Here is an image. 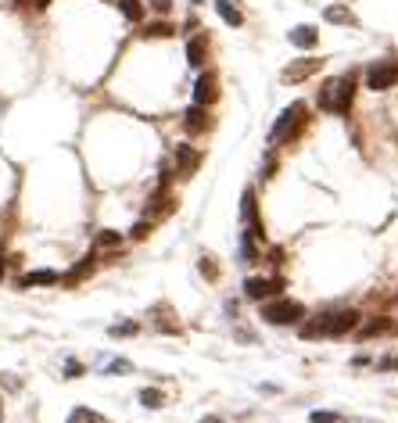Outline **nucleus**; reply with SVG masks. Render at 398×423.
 Here are the masks:
<instances>
[{
  "label": "nucleus",
  "mask_w": 398,
  "mask_h": 423,
  "mask_svg": "<svg viewBox=\"0 0 398 423\" xmlns=\"http://www.w3.org/2000/svg\"><path fill=\"white\" fill-rule=\"evenodd\" d=\"M201 423H219V420H216V416H205V420H201Z\"/></svg>",
  "instance_id": "obj_33"
},
{
  "label": "nucleus",
  "mask_w": 398,
  "mask_h": 423,
  "mask_svg": "<svg viewBox=\"0 0 398 423\" xmlns=\"http://www.w3.org/2000/svg\"><path fill=\"white\" fill-rule=\"evenodd\" d=\"M269 262L280 266V262H284V248H269Z\"/></svg>",
  "instance_id": "obj_31"
},
{
  "label": "nucleus",
  "mask_w": 398,
  "mask_h": 423,
  "mask_svg": "<svg viewBox=\"0 0 398 423\" xmlns=\"http://www.w3.org/2000/svg\"><path fill=\"white\" fill-rule=\"evenodd\" d=\"M241 216H244V223H251V237H262L266 230H262V219H259V201H255V190H244L241 194Z\"/></svg>",
  "instance_id": "obj_8"
},
{
  "label": "nucleus",
  "mask_w": 398,
  "mask_h": 423,
  "mask_svg": "<svg viewBox=\"0 0 398 423\" xmlns=\"http://www.w3.org/2000/svg\"><path fill=\"white\" fill-rule=\"evenodd\" d=\"M201 273H205L208 280H216V277H219V269L212 266V259H201Z\"/></svg>",
  "instance_id": "obj_27"
},
{
  "label": "nucleus",
  "mask_w": 398,
  "mask_h": 423,
  "mask_svg": "<svg viewBox=\"0 0 398 423\" xmlns=\"http://www.w3.org/2000/svg\"><path fill=\"white\" fill-rule=\"evenodd\" d=\"M94 269H97V255H87V259H83L79 266H72V269L65 273V277H61V284H69V287H76L79 280H87V277H90Z\"/></svg>",
  "instance_id": "obj_14"
},
{
  "label": "nucleus",
  "mask_w": 398,
  "mask_h": 423,
  "mask_svg": "<svg viewBox=\"0 0 398 423\" xmlns=\"http://www.w3.org/2000/svg\"><path fill=\"white\" fill-rule=\"evenodd\" d=\"M291 44L302 47V51H312L320 44V33L312 29V26H298V29H291Z\"/></svg>",
  "instance_id": "obj_15"
},
{
  "label": "nucleus",
  "mask_w": 398,
  "mask_h": 423,
  "mask_svg": "<svg viewBox=\"0 0 398 423\" xmlns=\"http://www.w3.org/2000/svg\"><path fill=\"white\" fill-rule=\"evenodd\" d=\"M112 334H115V337H130V334H137V323H119Z\"/></svg>",
  "instance_id": "obj_28"
},
{
  "label": "nucleus",
  "mask_w": 398,
  "mask_h": 423,
  "mask_svg": "<svg viewBox=\"0 0 398 423\" xmlns=\"http://www.w3.org/2000/svg\"><path fill=\"white\" fill-rule=\"evenodd\" d=\"M359 327V312L355 309H341V312H320L309 323H302V337L305 341H320V337H345Z\"/></svg>",
  "instance_id": "obj_1"
},
{
  "label": "nucleus",
  "mask_w": 398,
  "mask_h": 423,
  "mask_svg": "<svg viewBox=\"0 0 398 423\" xmlns=\"http://www.w3.org/2000/svg\"><path fill=\"white\" fill-rule=\"evenodd\" d=\"M284 294V280L280 277H248L244 280V298L248 302H269Z\"/></svg>",
  "instance_id": "obj_4"
},
{
  "label": "nucleus",
  "mask_w": 398,
  "mask_h": 423,
  "mask_svg": "<svg viewBox=\"0 0 398 423\" xmlns=\"http://www.w3.org/2000/svg\"><path fill=\"white\" fill-rule=\"evenodd\" d=\"M183 126H187V133L198 137V133H208L212 130V115H208V108H201V104H194V108H187L183 115Z\"/></svg>",
  "instance_id": "obj_11"
},
{
  "label": "nucleus",
  "mask_w": 398,
  "mask_h": 423,
  "mask_svg": "<svg viewBox=\"0 0 398 423\" xmlns=\"http://www.w3.org/2000/svg\"><path fill=\"white\" fill-rule=\"evenodd\" d=\"M69 423H108L101 413H94V409H87V406H79V409H72L69 413Z\"/></svg>",
  "instance_id": "obj_18"
},
{
  "label": "nucleus",
  "mask_w": 398,
  "mask_h": 423,
  "mask_svg": "<svg viewBox=\"0 0 398 423\" xmlns=\"http://www.w3.org/2000/svg\"><path fill=\"white\" fill-rule=\"evenodd\" d=\"M205 61H208V33H194L187 40V65L205 69Z\"/></svg>",
  "instance_id": "obj_9"
},
{
  "label": "nucleus",
  "mask_w": 398,
  "mask_h": 423,
  "mask_svg": "<svg viewBox=\"0 0 398 423\" xmlns=\"http://www.w3.org/2000/svg\"><path fill=\"white\" fill-rule=\"evenodd\" d=\"M355 104V72L334 79V115H348Z\"/></svg>",
  "instance_id": "obj_6"
},
{
  "label": "nucleus",
  "mask_w": 398,
  "mask_h": 423,
  "mask_svg": "<svg viewBox=\"0 0 398 423\" xmlns=\"http://www.w3.org/2000/svg\"><path fill=\"white\" fill-rule=\"evenodd\" d=\"M51 4V0H36V8H47Z\"/></svg>",
  "instance_id": "obj_34"
},
{
  "label": "nucleus",
  "mask_w": 398,
  "mask_h": 423,
  "mask_svg": "<svg viewBox=\"0 0 398 423\" xmlns=\"http://www.w3.org/2000/svg\"><path fill=\"white\" fill-rule=\"evenodd\" d=\"M144 36L148 40H158V36H173V22H151V26H144Z\"/></svg>",
  "instance_id": "obj_20"
},
{
  "label": "nucleus",
  "mask_w": 398,
  "mask_h": 423,
  "mask_svg": "<svg viewBox=\"0 0 398 423\" xmlns=\"http://www.w3.org/2000/svg\"><path fill=\"white\" fill-rule=\"evenodd\" d=\"M302 316H305V309H302V302H295V298H269L266 305H262V320L269 323V327H295V323H302Z\"/></svg>",
  "instance_id": "obj_3"
},
{
  "label": "nucleus",
  "mask_w": 398,
  "mask_h": 423,
  "mask_svg": "<svg viewBox=\"0 0 398 423\" xmlns=\"http://www.w3.org/2000/svg\"><path fill=\"white\" fill-rule=\"evenodd\" d=\"M151 8H155L158 15H169V8H173V0H151Z\"/></svg>",
  "instance_id": "obj_30"
},
{
  "label": "nucleus",
  "mask_w": 398,
  "mask_h": 423,
  "mask_svg": "<svg viewBox=\"0 0 398 423\" xmlns=\"http://www.w3.org/2000/svg\"><path fill=\"white\" fill-rule=\"evenodd\" d=\"M320 69H323V58H298L295 65H287V69H284V79H287V83H298V79L316 76Z\"/></svg>",
  "instance_id": "obj_10"
},
{
  "label": "nucleus",
  "mask_w": 398,
  "mask_h": 423,
  "mask_svg": "<svg viewBox=\"0 0 398 423\" xmlns=\"http://www.w3.org/2000/svg\"><path fill=\"white\" fill-rule=\"evenodd\" d=\"M316 104L323 112H334V79H327L323 87H320V97H316Z\"/></svg>",
  "instance_id": "obj_21"
},
{
  "label": "nucleus",
  "mask_w": 398,
  "mask_h": 423,
  "mask_svg": "<svg viewBox=\"0 0 398 423\" xmlns=\"http://www.w3.org/2000/svg\"><path fill=\"white\" fill-rule=\"evenodd\" d=\"M216 11H219V18H223V22L226 26H244V15H241V8L234 4V0H216Z\"/></svg>",
  "instance_id": "obj_16"
},
{
  "label": "nucleus",
  "mask_w": 398,
  "mask_h": 423,
  "mask_svg": "<svg viewBox=\"0 0 398 423\" xmlns=\"http://www.w3.org/2000/svg\"><path fill=\"white\" fill-rule=\"evenodd\" d=\"M115 4H119V11L130 18V22H140L144 18V0H115Z\"/></svg>",
  "instance_id": "obj_17"
},
{
  "label": "nucleus",
  "mask_w": 398,
  "mask_h": 423,
  "mask_svg": "<svg viewBox=\"0 0 398 423\" xmlns=\"http://www.w3.org/2000/svg\"><path fill=\"white\" fill-rule=\"evenodd\" d=\"M65 377H83V363H69L65 366Z\"/></svg>",
  "instance_id": "obj_32"
},
{
  "label": "nucleus",
  "mask_w": 398,
  "mask_h": 423,
  "mask_svg": "<svg viewBox=\"0 0 398 423\" xmlns=\"http://www.w3.org/2000/svg\"><path fill=\"white\" fill-rule=\"evenodd\" d=\"M398 83V65L395 61H373V65H366V87L377 90V94H384L391 90Z\"/></svg>",
  "instance_id": "obj_5"
},
{
  "label": "nucleus",
  "mask_w": 398,
  "mask_h": 423,
  "mask_svg": "<svg viewBox=\"0 0 398 423\" xmlns=\"http://www.w3.org/2000/svg\"><path fill=\"white\" fill-rule=\"evenodd\" d=\"M384 330H391L388 320H373V323H366V327L359 330V337H373V334H384Z\"/></svg>",
  "instance_id": "obj_23"
},
{
  "label": "nucleus",
  "mask_w": 398,
  "mask_h": 423,
  "mask_svg": "<svg viewBox=\"0 0 398 423\" xmlns=\"http://www.w3.org/2000/svg\"><path fill=\"white\" fill-rule=\"evenodd\" d=\"M198 165H201V151H194L191 144H180L176 147V173L187 180V176H194Z\"/></svg>",
  "instance_id": "obj_12"
},
{
  "label": "nucleus",
  "mask_w": 398,
  "mask_h": 423,
  "mask_svg": "<svg viewBox=\"0 0 398 423\" xmlns=\"http://www.w3.org/2000/svg\"><path fill=\"white\" fill-rule=\"evenodd\" d=\"M97 244H101V248H119V244H122V237H119V234H112V230H101V234H97Z\"/></svg>",
  "instance_id": "obj_24"
},
{
  "label": "nucleus",
  "mask_w": 398,
  "mask_h": 423,
  "mask_svg": "<svg viewBox=\"0 0 398 423\" xmlns=\"http://www.w3.org/2000/svg\"><path fill=\"white\" fill-rule=\"evenodd\" d=\"M148 234H151V223H137V226L130 230V237H133V241H144Z\"/></svg>",
  "instance_id": "obj_26"
},
{
  "label": "nucleus",
  "mask_w": 398,
  "mask_h": 423,
  "mask_svg": "<svg viewBox=\"0 0 398 423\" xmlns=\"http://www.w3.org/2000/svg\"><path fill=\"white\" fill-rule=\"evenodd\" d=\"M54 284H61V277L54 269H33V273H26V277H18V287L22 291H29V287H54Z\"/></svg>",
  "instance_id": "obj_13"
},
{
  "label": "nucleus",
  "mask_w": 398,
  "mask_h": 423,
  "mask_svg": "<svg viewBox=\"0 0 398 423\" xmlns=\"http://www.w3.org/2000/svg\"><path fill=\"white\" fill-rule=\"evenodd\" d=\"M312 423H338V413H327V409H316V413H312Z\"/></svg>",
  "instance_id": "obj_25"
},
{
  "label": "nucleus",
  "mask_w": 398,
  "mask_h": 423,
  "mask_svg": "<svg viewBox=\"0 0 398 423\" xmlns=\"http://www.w3.org/2000/svg\"><path fill=\"white\" fill-rule=\"evenodd\" d=\"M273 173H277V162H273V155H269V158L262 162V180H269Z\"/></svg>",
  "instance_id": "obj_29"
},
{
  "label": "nucleus",
  "mask_w": 398,
  "mask_h": 423,
  "mask_svg": "<svg viewBox=\"0 0 398 423\" xmlns=\"http://www.w3.org/2000/svg\"><path fill=\"white\" fill-rule=\"evenodd\" d=\"M219 101V76L216 72H201L198 83H194V104H201V108H208V104Z\"/></svg>",
  "instance_id": "obj_7"
},
{
  "label": "nucleus",
  "mask_w": 398,
  "mask_h": 423,
  "mask_svg": "<svg viewBox=\"0 0 398 423\" xmlns=\"http://www.w3.org/2000/svg\"><path fill=\"white\" fill-rule=\"evenodd\" d=\"M140 402H144V406H148V409H162L165 395H162L158 388H144V391H140Z\"/></svg>",
  "instance_id": "obj_22"
},
{
  "label": "nucleus",
  "mask_w": 398,
  "mask_h": 423,
  "mask_svg": "<svg viewBox=\"0 0 398 423\" xmlns=\"http://www.w3.org/2000/svg\"><path fill=\"white\" fill-rule=\"evenodd\" d=\"M11 4H29V0H11Z\"/></svg>",
  "instance_id": "obj_35"
},
{
  "label": "nucleus",
  "mask_w": 398,
  "mask_h": 423,
  "mask_svg": "<svg viewBox=\"0 0 398 423\" xmlns=\"http://www.w3.org/2000/svg\"><path fill=\"white\" fill-rule=\"evenodd\" d=\"M327 22H338V26H352L355 18H352V11H348V8L334 4V8H327Z\"/></svg>",
  "instance_id": "obj_19"
},
{
  "label": "nucleus",
  "mask_w": 398,
  "mask_h": 423,
  "mask_svg": "<svg viewBox=\"0 0 398 423\" xmlns=\"http://www.w3.org/2000/svg\"><path fill=\"white\" fill-rule=\"evenodd\" d=\"M309 126V104L305 101H295L287 104L284 115H277L273 130H269V147H284V144H295L302 137V130Z\"/></svg>",
  "instance_id": "obj_2"
}]
</instances>
